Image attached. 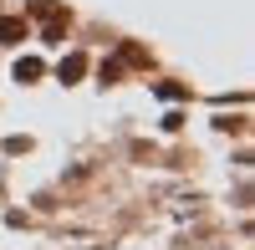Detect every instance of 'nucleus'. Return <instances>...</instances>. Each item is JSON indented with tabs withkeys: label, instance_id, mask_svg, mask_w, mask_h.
<instances>
[{
	"label": "nucleus",
	"instance_id": "obj_3",
	"mask_svg": "<svg viewBox=\"0 0 255 250\" xmlns=\"http://www.w3.org/2000/svg\"><path fill=\"white\" fill-rule=\"evenodd\" d=\"M36 77H41V61H36V56L15 61V82H36Z\"/></svg>",
	"mask_w": 255,
	"mask_h": 250
},
{
	"label": "nucleus",
	"instance_id": "obj_1",
	"mask_svg": "<svg viewBox=\"0 0 255 250\" xmlns=\"http://www.w3.org/2000/svg\"><path fill=\"white\" fill-rule=\"evenodd\" d=\"M26 36V20L20 15H0V41H20Z\"/></svg>",
	"mask_w": 255,
	"mask_h": 250
},
{
	"label": "nucleus",
	"instance_id": "obj_2",
	"mask_svg": "<svg viewBox=\"0 0 255 250\" xmlns=\"http://www.w3.org/2000/svg\"><path fill=\"white\" fill-rule=\"evenodd\" d=\"M82 72H87V56H67L61 61V82H77Z\"/></svg>",
	"mask_w": 255,
	"mask_h": 250
}]
</instances>
